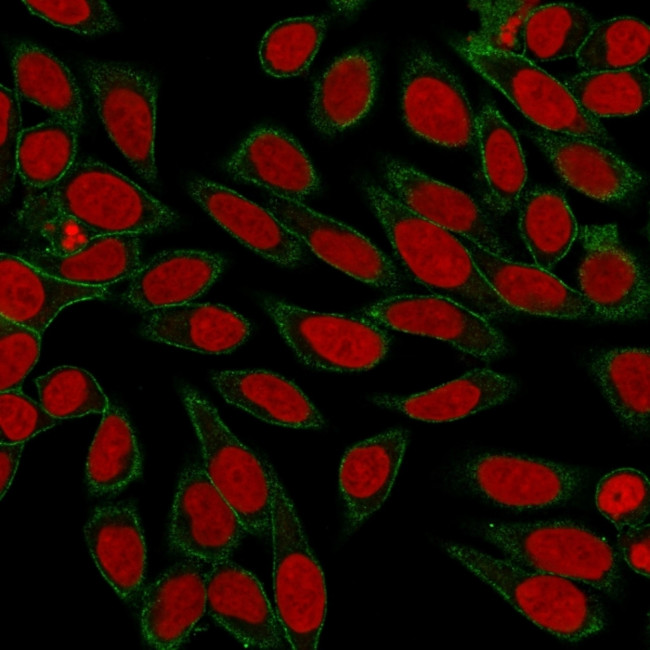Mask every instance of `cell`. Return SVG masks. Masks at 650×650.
I'll use <instances>...</instances> for the list:
<instances>
[{"label": "cell", "instance_id": "obj_1", "mask_svg": "<svg viewBox=\"0 0 650 650\" xmlns=\"http://www.w3.org/2000/svg\"><path fill=\"white\" fill-rule=\"evenodd\" d=\"M363 192L409 274L433 295L450 299L487 320L511 315L454 233L418 216L370 179Z\"/></svg>", "mask_w": 650, "mask_h": 650}, {"label": "cell", "instance_id": "obj_2", "mask_svg": "<svg viewBox=\"0 0 650 650\" xmlns=\"http://www.w3.org/2000/svg\"><path fill=\"white\" fill-rule=\"evenodd\" d=\"M442 547L520 614L560 640L580 642L597 636L607 626L603 603L589 586L467 545L444 542Z\"/></svg>", "mask_w": 650, "mask_h": 650}, {"label": "cell", "instance_id": "obj_3", "mask_svg": "<svg viewBox=\"0 0 650 650\" xmlns=\"http://www.w3.org/2000/svg\"><path fill=\"white\" fill-rule=\"evenodd\" d=\"M473 531L506 559L565 577L611 597L622 589L618 556L605 538L571 521L483 522Z\"/></svg>", "mask_w": 650, "mask_h": 650}, {"label": "cell", "instance_id": "obj_4", "mask_svg": "<svg viewBox=\"0 0 650 650\" xmlns=\"http://www.w3.org/2000/svg\"><path fill=\"white\" fill-rule=\"evenodd\" d=\"M37 197L98 235L154 233L179 220L176 212L129 178L91 159L75 161L57 183Z\"/></svg>", "mask_w": 650, "mask_h": 650}, {"label": "cell", "instance_id": "obj_5", "mask_svg": "<svg viewBox=\"0 0 650 650\" xmlns=\"http://www.w3.org/2000/svg\"><path fill=\"white\" fill-rule=\"evenodd\" d=\"M270 536L276 614L290 648L314 650L326 616L325 578L279 480L273 495Z\"/></svg>", "mask_w": 650, "mask_h": 650}, {"label": "cell", "instance_id": "obj_6", "mask_svg": "<svg viewBox=\"0 0 650 650\" xmlns=\"http://www.w3.org/2000/svg\"><path fill=\"white\" fill-rule=\"evenodd\" d=\"M182 399L200 441L207 475L248 533L270 536L273 495L279 480L272 466L239 441L195 389L184 386Z\"/></svg>", "mask_w": 650, "mask_h": 650}, {"label": "cell", "instance_id": "obj_7", "mask_svg": "<svg viewBox=\"0 0 650 650\" xmlns=\"http://www.w3.org/2000/svg\"><path fill=\"white\" fill-rule=\"evenodd\" d=\"M451 483L488 503L514 511L563 505L584 488L582 467L506 452L469 455L449 473Z\"/></svg>", "mask_w": 650, "mask_h": 650}, {"label": "cell", "instance_id": "obj_8", "mask_svg": "<svg viewBox=\"0 0 650 650\" xmlns=\"http://www.w3.org/2000/svg\"><path fill=\"white\" fill-rule=\"evenodd\" d=\"M82 70L112 142L145 181L154 183L156 76L129 63L95 59L84 61Z\"/></svg>", "mask_w": 650, "mask_h": 650}, {"label": "cell", "instance_id": "obj_9", "mask_svg": "<svg viewBox=\"0 0 650 650\" xmlns=\"http://www.w3.org/2000/svg\"><path fill=\"white\" fill-rule=\"evenodd\" d=\"M453 46L540 129L580 137L599 145L610 141L599 120L586 113L562 83L535 63L523 56L487 50L463 40Z\"/></svg>", "mask_w": 650, "mask_h": 650}, {"label": "cell", "instance_id": "obj_10", "mask_svg": "<svg viewBox=\"0 0 650 650\" xmlns=\"http://www.w3.org/2000/svg\"><path fill=\"white\" fill-rule=\"evenodd\" d=\"M263 307L295 354L311 367L362 371L388 352V334L361 316L311 311L273 297H265Z\"/></svg>", "mask_w": 650, "mask_h": 650}, {"label": "cell", "instance_id": "obj_11", "mask_svg": "<svg viewBox=\"0 0 650 650\" xmlns=\"http://www.w3.org/2000/svg\"><path fill=\"white\" fill-rule=\"evenodd\" d=\"M402 111L420 137L446 147L477 140L476 116L456 75L428 49L416 46L405 60Z\"/></svg>", "mask_w": 650, "mask_h": 650}, {"label": "cell", "instance_id": "obj_12", "mask_svg": "<svg viewBox=\"0 0 650 650\" xmlns=\"http://www.w3.org/2000/svg\"><path fill=\"white\" fill-rule=\"evenodd\" d=\"M584 255L578 270L580 293L600 321L646 319L650 309L647 269L621 242L613 224L578 230Z\"/></svg>", "mask_w": 650, "mask_h": 650}, {"label": "cell", "instance_id": "obj_13", "mask_svg": "<svg viewBox=\"0 0 650 650\" xmlns=\"http://www.w3.org/2000/svg\"><path fill=\"white\" fill-rule=\"evenodd\" d=\"M377 325L446 341L483 360L508 352L503 335L486 318L437 295L392 296L360 311Z\"/></svg>", "mask_w": 650, "mask_h": 650}, {"label": "cell", "instance_id": "obj_14", "mask_svg": "<svg viewBox=\"0 0 650 650\" xmlns=\"http://www.w3.org/2000/svg\"><path fill=\"white\" fill-rule=\"evenodd\" d=\"M248 533L228 501L207 475L191 463L183 470L175 494L169 542L186 557L207 564L228 559Z\"/></svg>", "mask_w": 650, "mask_h": 650}, {"label": "cell", "instance_id": "obj_15", "mask_svg": "<svg viewBox=\"0 0 650 650\" xmlns=\"http://www.w3.org/2000/svg\"><path fill=\"white\" fill-rule=\"evenodd\" d=\"M267 209L331 266L382 289L401 286V276L392 261L355 229L301 202L275 195L267 199Z\"/></svg>", "mask_w": 650, "mask_h": 650}, {"label": "cell", "instance_id": "obj_16", "mask_svg": "<svg viewBox=\"0 0 650 650\" xmlns=\"http://www.w3.org/2000/svg\"><path fill=\"white\" fill-rule=\"evenodd\" d=\"M382 172L388 192L409 210L491 253L508 258L506 246L493 223L469 195L391 156L384 157Z\"/></svg>", "mask_w": 650, "mask_h": 650}, {"label": "cell", "instance_id": "obj_17", "mask_svg": "<svg viewBox=\"0 0 650 650\" xmlns=\"http://www.w3.org/2000/svg\"><path fill=\"white\" fill-rule=\"evenodd\" d=\"M206 608L245 647L271 650L288 644L259 580L229 559L209 566Z\"/></svg>", "mask_w": 650, "mask_h": 650}, {"label": "cell", "instance_id": "obj_18", "mask_svg": "<svg viewBox=\"0 0 650 650\" xmlns=\"http://www.w3.org/2000/svg\"><path fill=\"white\" fill-rule=\"evenodd\" d=\"M458 237L489 285L514 311L560 319L598 320L592 304L549 271L513 262Z\"/></svg>", "mask_w": 650, "mask_h": 650}, {"label": "cell", "instance_id": "obj_19", "mask_svg": "<svg viewBox=\"0 0 650 650\" xmlns=\"http://www.w3.org/2000/svg\"><path fill=\"white\" fill-rule=\"evenodd\" d=\"M235 179L263 187L280 198L301 202L320 189L319 177L302 146L281 129H254L228 158Z\"/></svg>", "mask_w": 650, "mask_h": 650}, {"label": "cell", "instance_id": "obj_20", "mask_svg": "<svg viewBox=\"0 0 650 650\" xmlns=\"http://www.w3.org/2000/svg\"><path fill=\"white\" fill-rule=\"evenodd\" d=\"M527 135L568 185L591 198L624 202L644 186V178L637 170L602 145L540 128Z\"/></svg>", "mask_w": 650, "mask_h": 650}, {"label": "cell", "instance_id": "obj_21", "mask_svg": "<svg viewBox=\"0 0 650 650\" xmlns=\"http://www.w3.org/2000/svg\"><path fill=\"white\" fill-rule=\"evenodd\" d=\"M188 192L221 227L264 258L285 267L304 261L303 242L267 208L202 177L189 180Z\"/></svg>", "mask_w": 650, "mask_h": 650}, {"label": "cell", "instance_id": "obj_22", "mask_svg": "<svg viewBox=\"0 0 650 650\" xmlns=\"http://www.w3.org/2000/svg\"><path fill=\"white\" fill-rule=\"evenodd\" d=\"M187 557L162 573L145 591L141 628L147 643L175 649L188 637L206 610L208 569Z\"/></svg>", "mask_w": 650, "mask_h": 650}, {"label": "cell", "instance_id": "obj_23", "mask_svg": "<svg viewBox=\"0 0 650 650\" xmlns=\"http://www.w3.org/2000/svg\"><path fill=\"white\" fill-rule=\"evenodd\" d=\"M408 442V431L389 429L365 439L345 453L339 487L345 506V531L350 534L377 511L388 497Z\"/></svg>", "mask_w": 650, "mask_h": 650}, {"label": "cell", "instance_id": "obj_24", "mask_svg": "<svg viewBox=\"0 0 650 650\" xmlns=\"http://www.w3.org/2000/svg\"><path fill=\"white\" fill-rule=\"evenodd\" d=\"M87 547L101 575L124 601L142 586L146 545L136 508L125 502L96 508L85 525Z\"/></svg>", "mask_w": 650, "mask_h": 650}, {"label": "cell", "instance_id": "obj_25", "mask_svg": "<svg viewBox=\"0 0 650 650\" xmlns=\"http://www.w3.org/2000/svg\"><path fill=\"white\" fill-rule=\"evenodd\" d=\"M378 79V57L369 47L336 59L313 89L309 118L315 130L331 137L361 120L372 106Z\"/></svg>", "mask_w": 650, "mask_h": 650}, {"label": "cell", "instance_id": "obj_26", "mask_svg": "<svg viewBox=\"0 0 650 650\" xmlns=\"http://www.w3.org/2000/svg\"><path fill=\"white\" fill-rule=\"evenodd\" d=\"M108 295L107 287L73 284L41 271L19 256L0 255V315L41 335L66 306Z\"/></svg>", "mask_w": 650, "mask_h": 650}, {"label": "cell", "instance_id": "obj_27", "mask_svg": "<svg viewBox=\"0 0 650 650\" xmlns=\"http://www.w3.org/2000/svg\"><path fill=\"white\" fill-rule=\"evenodd\" d=\"M225 264L221 255L207 251L160 252L130 278L123 299L133 308L147 312L188 303L217 280Z\"/></svg>", "mask_w": 650, "mask_h": 650}, {"label": "cell", "instance_id": "obj_28", "mask_svg": "<svg viewBox=\"0 0 650 650\" xmlns=\"http://www.w3.org/2000/svg\"><path fill=\"white\" fill-rule=\"evenodd\" d=\"M140 332L149 340L206 354L236 349L251 324L232 309L210 303H184L148 311Z\"/></svg>", "mask_w": 650, "mask_h": 650}, {"label": "cell", "instance_id": "obj_29", "mask_svg": "<svg viewBox=\"0 0 650 650\" xmlns=\"http://www.w3.org/2000/svg\"><path fill=\"white\" fill-rule=\"evenodd\" d=\"M212 382L231 405L267 423L299 429H321L325 421L302 390L266 370H226Z\"/></svg>", "mask_w": 650, "mask_h": 650}, {"label": "cell", "instance_id": "obj_30", "mask_svg": "<svg viewBox=\"0 0 650 650\" xmlns=\"http://www.w3.org/2000/svg\"><path fill=\"white\" fill-rule=\"evenodd\" d=\"M518 390L511 377L490 369H474L463 376L410 396L376 395L373 403L426 422L464 418L502 404Z\"/></svg>", "mask_w": 650, "mask_h": 650}, {"label": "cell", "instance_id": "obj_31", "mask_svg": "<svg viewBox=\"0 0 650 650\" xmlns=\"http://www.w3.org/2000/svg\"><path fill=\"white\" fill-rule=\"evenodd\" d=\"M136 234L98 235L79 251L61 256L48 249H30L19 257L61 280L89 287H107L130 279L141 267Z\"/></svg>", "mask_w": 650, "mask_h": 650}, {"label": "cell", "instance_id": "obj_32", "mask_svg": "<svg viewBox=\"0 0 650 650\" xmlns=\"http://www.w3.org/2000/svg\"><path fill=\"white\" fill-rule=\"evenodd\" d=\"M11 54L19 96L80 131L83 103L69 68L51 52L29 41L15 43Z\"/></svg>", "mask_w": 650, "mask_h": 650}, {"label": "cell", "instance_id": "obj_33", "mask_svg": "<svg viewBox=\"0 0 650 650\" xmlns=\"http://www.w3.org/2000/svg\"><path fill=\"white\" fill-rule=\"evenodd\" d=\"M588 368L622 424L636 435L647 434L650 424L649 350H602L590 358Z\"/></svg>", "mask_w": 650, "mask_h": 650}, {"label": "cell", "instance_id": "obj_34", "mask_svg": "<svg viewBox=\"0 0 650 650\" xmlns=\"http://www.w3.org/2000/svg\"><path fill=\"white\" fill-rule=\"evenodd\" d=\"M520 235L537 267L551 270L578 236L575 217L558 190L534 186L518 200Z\"/></svg>", "mask_w": 650, "mask_h": 650}, {"label": "cell", "instance_id": "obj_35", "mask_svg": "<svg viewBox=\"0 0 650 650\" xmlns=\"http://www.w3.org/2000/svg\"><path fill=\"white\" fill-rule=\"evenodd\" d=\"M476 128L492 204L506 213L517 204L527 178L517 133L491 104L476 116Z\"/></svg>", "mask_w": 650, "mask_h": 650}, {"label": "cell", "instance_id": "obj_36", "mask_svg": "<svg viewBox=\"0 0 650 650\" xmlns=\"http://www.w3.org/2000/svg\"><path fill=\"white\" fill-rule=\"evenodd\" d=\"M142 467L137 439L126 413L110 405L89 449L86 480L94 495L115 493L135 480Z\"/></svg>", "mask_w": 650, "mask_h": 650}, {"label": "cell", "instance_id": "obj_37", "mask_svg": "<svg viewBox=\"0 0 650 650\" xmlns=\"http://www.w3.org/2000/svg\"><path fill=\"white\" fill-rule=\"evenodd\" d=\"M563 85L589 115L623 117L645 108L650 97V77L636 67L606 72H583Z\"/></svg>", "mask_w": 650, "mask_h": 650}, {"label": "cell", "instance_id": "obj_38", "mask_svg": "<svg viewBox=\"0 0 650 650\" xmlns=\"http://www.w3.org/2000/svg\"><path fill=\"white\" fill-rule=\"evenodd\" d=\"M78 133L55 118L24 129L17 151V173L23 182L37 189L57 183L75 162Z\"/></svg>", "mask_w": 650, "mask_h": 650}, {"label": "cell", "instance_id": "obj_39", "mask_svg": "<svg viewBox=\"0 0 650 650\" xmlns=\"http://www.w3.org/2000/svg\"><path fill=\"white\" fill-rule=\"evenodd\" d=\"M595 25L592 16L574 4L540 5L526 21L523 57L534 63L576 56Z\"/></svg>", "mask_w": 650, "mask_h": 650}, {"label": "cell", "instance_id": "obj_40", "mask_svg": "<svg viewBox=\"0 0 650 650\" xmlns=\"http://www.w3.org/2000/svg\"><path fill=\"white\" fill-rule=\"evenodd\" d=\"M650 53V29L633 17L598 23L576 55L585 72L627 70L645 62Z\"/></svg>", "mask_w": 650, "mask_h": 650}, {"label": "cell", "instance_id": "obj_41", "mask_svg": "<svg viewBox=\"0 0 650 650\" xmlns=\"http://www.w3.org/2000/svg\"><path fill=\"white\" fill-rule=\"evenodd\" d=\"M327 28L323 16L289 18L274 24L263 36L259 60L276 78L300 75L311 64Z\"/></svg>", "mask_w": 650, "mask_h": 650}, {"label": "cell", "instance_id": "obj_42", "mask_svg": "<svg viewBox=\"0 0 650 650\" xmlns=\"http://www.w3.org/2000/svg\"><path fill=\"white\" fill-rule=\"evenodd\" d=\"M35 382L41 405L56 419L104 413L110 406L95 378L79 367L54 368Z\"/></svg>", "mask_w": 650, "mask_h": 650}, {"label": "cell", "instance_id": "obj_43", "mask_svg": "<svg viewBox=\"0 0 650 650\" xmlns=\"http://www.w3.org/2000/svg\"><path fill=\"white\" fill-rule=\"evenodd\" d=\"M468 4L477 12L480 26L463 41L495 52L524 55L526 21L542 5L540 1L483 0Z\"/></svg>", "mask_w": 650, "mask_h": 650}, {"label": "cell", "instance_id": "obj_44", "mask_svg": "<svg viewBox=\"0 0 650 650\" xmlns=\"http://www.w3.org/2000/svg\"><path fill=\"white\" fill-rule=\"evenodd\" d=\"M595 502L617 530L645 523L650 512L649 479L634 468L615 469L598 482Z\"/></svg>", "mask_w": 650, "mask_h": 650}, {"label": "cell", "instance_id": "obj_45", "mask_svg": "<svg viewBox=\"0 0 650 650\" xmlns=\"http://www.w3.org/2000/svg\"><path fill=\"white\" fill-rule=\"evenodd\" d=\"M27 9L48 23L86 36H101L120 29L111 7L103 0L23 1Z\"/></svg>", "mask_w": 650, "mask_h": 650}, {"label": "cell", "instance_id": "obj_46", "mask_svg": "<svg viewBox=\"0 0 650 650\" xmlns=\"http://www.w3.org/2000/svg\"><path fill=\"white\" fill-rule=\"evenodd\" d=\"M28 228L37 232L47 243L48 250L66 256L83 248L98 236L76 218L56 209L37 196L30 197L21 213Z\"/></svg>", "mask_w": 650, "mask_h": 650}, {"label": "cell", "instance_id": "obj_47", "mask_svg": "<svg viewBox=\"0 0 650 650\" xmlns=\"http://www.w3.org/2000/svg\"><path fill=\"white\" fill-rule=\"evenodd\" d=\"M41 334L0 315V389L20 390L36 364Z\"/></svg>", "mask_w": 650, "mask_h": 650}, {"label": "cell", "instance_id": "obj_48", "mask_svg": "<svg viewBox=\"0 0 650 650\" xmlns=\"http://www.w3.org/2000/svg\"><path fill=\"white\" fill-rule=\"evenodd\" d=\"M57 423L41 405L20 390L0 393V443H24Z\"/></svg>", "mask_w": 650, "mask_h": 650}, {"label": "cell", "instance_id": "obj_49", "mask_svg": "<svg viewBox=\"0 0 650 650\" xmlns=\"http://www.w3.org/2000/svg\"><path fill=\"white\" fill-rule=\"evenodd\" d=\"M1 111V200L12 191L17 173V151L22 133L21 110L17 92L0 86Z\"/></svg>", "mask_w": 650, "mask_h": 650}, {"label": "cell", "instance_id": "obj_50", "mask_svg": "<svg viewBox=\"0 0 650 650\" xmlns=\"http://www.w3.org/2000/svg\"><path fill=\"white\" fill-rule=\"evenodd\" d=\"M617 544L622 558L637 574L650 575V526L645 522L617 530Z\"/></svg>", "mask_w": 650, "mask_h": 650}, {"label": "cell", "instance_id": "obj_51", "mask_svg": "<svg viewBox=\"0 0 650 650\" xmlns=\"http://www.w3.org/2000/svg\"><path fill=\"white\" fill-rule=\"evenodd\" d=\"M24 443H0L1 499L10 487L17 471Z\"/></svg>", "mask_w": 650, "mask_h": 650}]
</instances>
